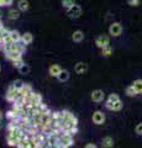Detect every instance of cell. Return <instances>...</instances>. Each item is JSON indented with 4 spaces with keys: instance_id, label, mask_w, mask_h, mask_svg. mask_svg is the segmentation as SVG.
I'll use <instances>...</instances> for the list:
<instances>
[{
    "instance_id": "cell-1",
    "label": "cell",
    "mask_w": 142,
    "mask_h": 148,
    "mask_svg": "<svg viewBox=\"0 0 142 148\" xmlns=\"http://www.w3.org/2000/svg\"><path fill=\"white\" fill-rule=\"evenodd\" d=\"M58 136H59V143H61L62 146L68 148L73 145V137H72V135H69V133L62 131V132L58 133Z\"/></svg>"
},
{
    "instance_id": "cell-2",
    "label": "cell",
    "mask_w": 142,
    "mask_h": 148,
    "mask_svg": "<svg viewBox=\"0 0 142 148\" xmlns=\"http://www.w3.org/2000/svg\"><path fill=\"white\" fill-rule=\"evenodd\" d=\"M20 96V91L19 90H16L15 88L12 86V84L8 88V91H6V94H5V99L8 101H10V103H15V100L17 99Z\"/></svg>"
},
{
    "instance_id": "cell-3",
    "label": "cell",
    "mask_w": 142,
    "mask_h": 148,
    "mask_svg": "<svg viewBox=\"0 0 142 148\" xmlns=\"http://www.w3.org/2000/svg\"><path fill=\"white\" fill-rule=\"evenodd\" d=\"M95 45H97L100 49H103L105 47H109V46H110V38H109V36H106V35H100V36H98L97 40H95Z\"/></svg>"
},
{
    "instance_id": "cell-4",
    "label": "cell",
    "mask_w": 142,
    "mask_h": 148,
    "mask_svg": "<svg viewBox=\"0 0 142 148\" xmlns=\"http://www.w3.org/2000/svg\"><path fill=\"white\" fill-rule=\"evenodd\" d=\"M67 14L68 16H69L71 18H78L82 16V8L80 5H78V4H74L72 8H69L67 10Z\"/></svg>"
},
{
    "instance_id": "cell-5",
    "label": "cell",
    "mask_w": 142,
    "mask_h": 148,
    "mask_svg": "<svg viewBox=\"0 0 142 148\" xmlns=\"http://www.w3.org/2000/svg\"><path fill=\"white\" fill-rule=\"evenodd\" d=\"M109 34L113 37H119L122 34V26L120 22H114V24L110 25L109 27Z\"/></svg>"
},
{
    "instance_id": "cell-6",
    "label": "cell",
    "mask_w": 142,
    "mask_h": 148,
    "mask_svg": "<svg viewBox=\"0 0 142 148\" xmlns=\"http://www.w3.org/2000/svg\"><path fill=\"white\" fill-rule=\"evenodd\" d=\"M41 103H42V96H41V94H38V92H35V91L31 94L30 98L26 100V104L35 105V106H38Z\"/></svg>"
},
{
    "instance_id": "cell-7",
    "label": "cell",
    "mask_w": 142,
    "mask_h": 148,
    "mask_svg": "<svg viewBox=\"0 0 142 148\" xmlns=\"http://www.w3.org/2000/svg\"><path fill=\"white\" fill-rule=\"evenodd\" d=\"M104 99H105V94L103 90L97 89L91 92V100H93L94 103H102V101H104Z\"/></svg>"
},
{
    "instance_id": "cell-8",
    "label": "cell",
    "mask_w": 142,
    "mask_h": 148,
    "mask_svg": "<svg viewBox=\"0 0 142 148\" xmlns=\"http://www.w3.org/2000/svg\"><path fill=\"white\" fill-rule=\"evenodd\" d=\"M91 119H93V122L95 125H103L105 122V115L103 111H99V110L93 114V117Z\"/></svg>"
},
{
    "instance_id": "cell-9",
    "label": "cell",
    "mask_w": 142,
    "mask_h": 148,
    "mask_svg": "<svg viewBox=\"0 0 142 148\" xmlns=\"http://www.w3.org/2000/svg\"><path fill=\"white\" fill-rule=\"evenodd\" d=\"M32 86L31 85H29V84H25V86L22 88V89L20 90V95L22 96V98H25L26 100L30 98L31 96V94H32Z\"/></svg>"
},
{
    "instance_id": "cell-10",
    "label": "cell",
    "mask_w": 142,
    "mask_h": 148,
    "mask_svg": "<svg viewBox=\"0 0 142 148\" xmlns=\"http://www.w3.org/2000/svg\"><path fill=\"white\" fill-rule=\"evenodd\" d=\"M32 41H34V36H32L31 32H25V34L21 36V43L25 45V46L31 45L32 43Z\"/></svg>"
},
{
    "instance_id": "cell-11",
    "label": "cell",
    "mask_w": 142,
    "mask_h": 148,
    "mask_svg": "<svg viewBox=\"0 0 142 148\" xmlns=\"http://www.w3.org/2000/svg\"><path fill=\"white\" fill-rule=\"evenodd\" d=\"M5 57H6V59H9V61L14 62V61H16V59L22 58V53L16 52V51H12V52H6Z\"/></svg>"
},
{
    "instance_id": "cell-12",
    "label": "cell",
    "mask_w": 142,
    "mask_h": 148,
    "mask_svg": "<svg viewBox=\"0 0 142 148\" xmlns=\"http://www.w3.org/2000/svg\"><path fill=\"white\" fill-rule=\"evenodd\" d=\"M74 71L78 74H83V73H85L86 71H88V64L84 63V62H78L75 64V67H74Z\"/></svg>"
},
{
    "instance_id": "cell-13",
    "label": "cell",
    "mask_w": 142,
    "mask_h": 148,
    "mask_svg": "<svg viewBox=\"0 0 142 148\" xmlns=\"http://www.w3.org/2000/svg\"><path fill=\"white\" fill-rule=\"evenodd\" d=\"M46 140H47V142L49 143V146H57V145H59V136H58V133H52V135H48Z\"/></svg>"
},
{
    "instance_id": "cell-14",
    "label": "cell",
    "mask_w": 142,
    "mask_h": 148,
    "mask_svg": "<svg viewBox=\"0 0 142 148\" xmlns=\"http://www.w3.org/2000/svg\"><path fill=\"white\" fill-rule=\"evenodd\" d=\"M105 108L108 110H111V111H120L122 109V101H117V103H114V104H105Z\"/></svg>"
},
{
    "instance_id": "cell-15",
    "label": "cell",
    "mask_w": 142,
    "mask_h": 148,
    "mask_svg": "<svg viewBox=\"0 0 142 148\" xmlns=\"http://www.w3.org/2000/svg\"><path fill=\"white\" fill-rule=\"evenodd\" d=\"M48 72H49V74H51L52 77H58L59 73L62 72V68H61V66H59V64H52V66L49 67Z\"/></svg>"
},
{
    "instance_id": "cell-16",
    "label": "cell",
    "mask_w": 142,
    "mask_h": 148,
    "mask_svg": "<svg viewBox=\"0 0 142 148\" xmlns=\"http://www.w3.org/2000/svg\"><path fill=\"white\" fill-rule=\"evenodd\" d=\"M72 40L74 41V42H82V41L84 40V32L80 31V30L74 31L72 35Z\"/></svg>"
},
{
    "instance_id": "cell-17",
    "label": "cell",
    "mask_w": 142,
    "mask_h": 148,
    "mask_svg": "<svg viewBox=\"0 0 142 148\" xmlns=\"http://www.w3.org/2000/svg\"><path fill=\"white\" fill-rule=\"evenodd\" d=\"M20 17V10L19 9H10L8 11V18L9 20H17Z\"/></svg>"
},
{
    "instance_id": "cell-18",
    "label": "cell",
    "mask_w": 142,
    "mask_h": 148,
    "mask_svg": "<svg viewBox=\"0 0 142 148\" xmlns=\"http://www.w3.org/2000/svg\"><path fill=\"white\" fill-rule=\"evenodd\" d=\"M29 8H30V5H29V1L27 0H19V3H17V9H19L20 11H27L29 10Z\"/></svg>"
},
{
    "instance_id": "cell-19",
    "label": "cell",
    "mask_w": 142,
    "mask_h": 148,
    "mask_svg": "<svg viewBox=\"0 0 142 148\" xmlns=\"http://www.w3.org/2000/svg\"><path fill=\"white\" fill-rule=\"evenodd\" d=\"M21 36L19 31L16 30H10V37L12 40V42H21Z\"/></svg>"
},
{
    "instance_id": "cell-20",
    "label": "cell",
    "mask_w": 142,
    "mask_h": 148,
    "mask_svg": "<svg viewBox=\"0 0 142 148\" xmlns=\"http://www.w3.org/2000/svg\"><path fill=\"white\" fill-rule=\"evenodd\" d=\"M19 138H16V137H12L10 135H8L6 137V142H8V145L10 146V147H17V145H19Z\"/></svg>"
},
{
    "instance_id": "cell-21",
    "label": "cell",
    "mask_w": 142,
    "mask_h": 148,
    "mask_svg": "<svg viewBox=\"0 0 142 148\" xmlns=\"http://www.w3.org/2000/svg\"><path fill=\"white\" fill-rule=\"evenodd\" d=\"M57 79H58L59 82H62V83L67 82L68 79H69V72H68V71H64V69H62V72L59 73V75L57 77Z\"/></svg>"
},
{
    "instance_id": "cell-22",
    "label": "cell",
    "mask_w": 142,
    "mask_h": 148,
    "mask_svg": "<svg viewBox=\"0 0 142 148\" xmlns=\"http://www.w3.org/2000/svg\"><path fill=\"white\" fill-rule=\"evenodd\" d=\"M113 146H114V140H113V137L106 136V137L103 138V147H104V148H111Z\"/></svg>"
},
{
    "instance_id": "cell-23",
    "label": "cell",
    "mask_w": 142,
    "mask_h": 148,
    "mask_svg": "<svg viewBox=\"0 0 142 148\" xmlns=\"http://www.w3.org/2000/svg\"><path fill=\"white\" fill-rule=\"evenodd\" d=\"M132 86L136 90L137 94H142V79H137L132 83Z\"/></svg>"
},
{
    "instance_id": "cell-24",
    "label": "cell",
    "mask_w": 142,
    "mask_h": 148,
    "mask_svg": "<svg viewBox=\"0 0 142 148\" xmlns=\"http://www.w3.org/2000/svg\"><path fill=\"white\" fill-rule=\"evenodd\" d=\"M117 101H120V96L117 94H110L106 99V103L108 104H114V103H117Z\"/></svg>"
},
{
    "instance_id": "cell-25",
    "label": "cell",
    "mask_w": 142,
    "mask_h": 148,
    "mask_svg": "<svg viewBox=\"0 0 142 148\" xmlns=\"http://www.w3.org/2000/svg\"><path fill=\"white\" fill-rule=\"evenodd\" d=\"M12 86H14V88H15V89H16V90H19V91H20V90L22 89V88H24V86H25V83H24V82H22L21 79H16L15 82H14V83H12Z\"/></svg>"
},
{
    "instance_id": "cell-26",
    "label": "cell",
    "mask_w": 142,
    "mask_h": 148,
    "mask_svg": "<svg viewBox=\"0 0 142 148\" xmlns=\"http://www.w3.org/2000/svg\"><path fill=\"white\" fill-rule=\"evenodd\" d=\"M125 92H126V95H127V96H136V95H139V94L136 92V90L134 89V86H132V85L127 86L126 89H125Z\"/></svg>"
},
{
    "instance_id": "cell-27",
    "label": "cell",
    "mask_w": 142,
    "mask_h": 148,
    "mask_svg": "<svg viewBox=\"0 0 142 148\" xmlns=\"http://www.w3.org/2000/svg\"><path fill=\"white\" fill-rule=\"evenodd\" d=\"M74 4H75V0H62V5H63V8H66L67 10L69 8H72Z\"/></svg>"
},
{
    "instance_id": "cell-28",
    "label": "cell",
    "mask_w": 142,
    "mask_h": 148,
    "mask_svg": "<svg viewBox=\"0 0 142 148\" xmlns=\"http://www.w3.org/2000/svg\"><path fill=\"white\" fill-rule=\"evenodd\" d=\"M30 71H31L30 66H29V64H26V63H24V64H22V66L19 68V72H20L21 74H29Z\"/></svg>"
},
{
    "instance_id": "cell-29",
    "label": "cell",
    "mask_w": 142,
    "mask_h": 148,
    "mask_svg": "<svg viewBox=\"0 0 142 148\" xmlns=\"http://www.w3.org/2000/svg\"><path fill=\"white\" fill-rule=\"evenodd\" d=\"M102 54L104 56V57H110V56L113 54V48L110 47V46H109V47L103 48V49H102Z\"/></svg>"
},
{
    "instance_id": "cell-30",
    "label": "cell",
    "mask_w": 142,
    "mask_h": 148,
    "mask_svg": "<svg viewBox=\"0 0 142 148\" xmlns=\"http://www.w3.org/2000/svg\"><path fill=\"white\" fill-rule=\"evenodd\" d=\"M24 63H25V62H24V59L20 58V59H16V61H14V62H12V66L15 67V68L19 69V68H20V67H21Z\"/></svg>"
},
{
    "instance_id": "cell-31",
    "label": "cell",
    "mask_w": 142,
    "mask_h": 148,
    "mask_svg": "<svg viewBox=\"0 0 142 148\" xmlns=\"http://www.w3.org/2000/svg\"><path fill=\"white\" fill-rule=\"evenodd\" d=\"M12 5V0H0V6H10Z\"/></svg>"
},
{
    "instance_id": "cell-32",
    "label": "cell",
    "mask_w": 142,
    "mask_h": 148,
    "mask_svg": "<svg viewBox=\"0 0 142 148\" xmlns=\"http://www.w3.org/2000/svg\"><path fill=\"white\" fill-rule=\"evenodd\" d=\"M135 132H136L139 136H142V122L137 123V126L135 127Z\"/></svg>"
},
{
    "instance_id": "cell-33",
    "label": "cell",
    "mask_w": 142,
    "mask_h": 148,
    "mask_svg": "<svg viewBox=\"0 0 142 148\" xmlns=\"http://www.w3.org/2000/svg\"><path fill=\"white\" fill-rule=\"evenodd\" d=\"M49 147H51V146H49V143L47 142V140H46V141H43V142L38 143L37 147H36V148H49Z\"/></svg>"
},
{
    "instance_id": "cell-34",
    "label": "cell",
    "mask_w": 142,
    "mask_h": 148,
    "mask_svg": "<svg viewBox=\"0 0 142 148\" xmlns=\"http://www.w3.org/2000/svg\"><path fill=\"white\" fill-rule=\"evenodd\" d=\"M141 3V0H127V4L131 6H139Z\"/></svg>"
},
{
    "instance_id": "cell-35",
    "label": "cell",
    "mask_w": 142,
    "mask_h": 148,
    "mask_svg": "<svg viewBox=\"0 0 142 148\" xmlns=\"http://www.w3.org/2000/svg\"><path fill=\"white\" fill-rule=\"evenodd\" d=\"M84 148H98L97 145H94V143H86Z\"/></svg>"
},
{
    "instance_id": "cell-36",
    "label": "cell",
    "mask_w": 142,
    "mask_h": 148,
    "mask_svg": "<svg viewBox=\"0 0 142 148\" xmlns=\"http://www.w3.org/2000/svg\"><path fill=\"white\" fill-rule=\"evenodd\" d=\"M3 117H4V114H3V111L0 110V121H3Z\"/></svg>"
},
{
    "instance_id": "cell-37",
    "label": "cell",
    "mask_w": 142,
    "mask_h": 148,
    "mask_svg": "<svg viewBox=\"0 0 142 148\" xmlns=\"http://www.w3.org/2000/svg\"><path fill=\"white\" fill-rule=\"evenodd\" d=\"M3 27H4V24H3V21L0 20V30H3Z\"/></svg>"
},
{
    "instance_id": "cell-38",
    "label": "cell",
    "mask_w": 142,
    "mask_h": 148,
    "mask_svg": "<svg viewBox=\"0 0 142 148\" xmlns=\"http://www.w3.org/2000/svg\"><path fill=\"white\" fill-rule=\"evenodd\" d=\"M57 148H67V147H64V146H62L61 143H59V145H57Z\"/></svg>"
},
{
    "instance_id": "cell-39",
    "label": "cell",
    "mask_w": 142,
    "mask_h": 148,
    "mask_svg": "<svg viewBox=\"0 0 142 148\" xmlns=\"http://www.w3.org/2000/svg\"><path fill=\"white\" fill-rule=\"evenodd\" d=\"M3 128V121H0V130Z\"/></svg>"
},
{
    "instance_id": "cell-40",
    "label": "cell",
    "mask_w": 142,
    "mask_h": 148,
    "mask_svg": "<svg viewBox=\"0 0 142 148\" xmlns=\"http://www.w3.org/2000/svg\"><path fill=\"white\" fill-rule=\"evenodd\" d=\"M1 17H3V12H1V10H0V20H1Z\"/></svg>"
},
{
    "instance_id": "cell-41",
    "label": "cell",
    "mask_w": 142,
    "mask_h": 148,
    "mask_svg": "<svg viewBox=\"0 0 142 148\" xmlns=\"http://www.w3.org/2000/svg\"><path fill=\"white\" fill-rule=\"evenodd\" d=\"M3 49V45H0V51H1Z\"/></svg>"
},
{
    "instance_id": "cell-42",
    "label": "cell",
    "mask_w": 142,
    "mask_h": 148,
    "mask_svg": "<svg viewBox=\"0 0 142 148\" xmlns=\"http://www.w3.org/2000/svg\"><path fill=\"white\" fill-rule=\"evenodd\" d=\"M0 72H1V67H0Z\"/></svg>"
},
{
    "instance_id": "cell-43",
    "label": "cell",
    "mask_w": 142,
    "mask_h": 148,
    "mask_svg": "<svg viewBox=\"0 0 142 148\" xmlns=\"http://www.w3.org/2000/svg\"><path fill=\"white\" fill-rule=\"evenodd\" d=\"M25 148H30V147H25Z\"/></svg>"
}]
</instances>
